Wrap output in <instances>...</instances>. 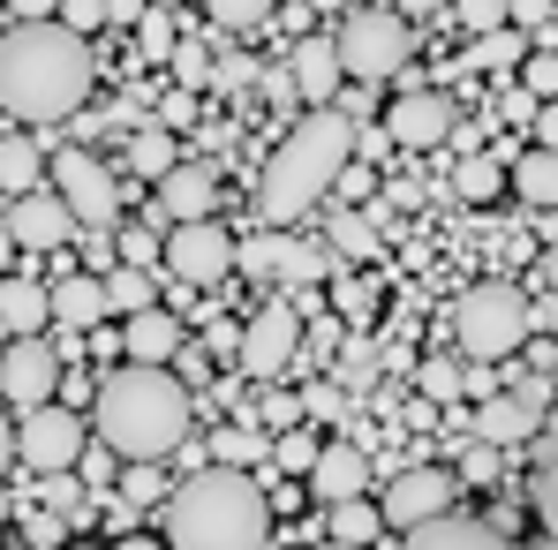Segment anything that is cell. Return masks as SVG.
<instances>
[{"instance_id":"74e56055","label":"cell","mask_w":558,"mask_h":550,"mask_svg":"<svg viewBox=\"0 0 558 550\" xmlns=\"http://www.w3.org/2000/svg\"><path fill=\"white\" fill-rule=\"evenodd\" d=\"M204 8H211L219 30H257V23L272 15V0H204Z\"/></svg>"},{"instance_id":"7a4b0ae2","label":"cell","mask_w":558,"mask_h":550,"mask_svg":"<svg viewBox=\"0 0 558 550\" xmlns=\"http://www.w3.org/2000/svg\"><path fill=\"white\" fill-rule=\"evenodd\" d=\"M189 415H196V400H189V384L174 369L129 363V369H113V377L98 384V445L113 460L159 467V460L189 438Z\"/></svg>"},{"instance_id":"f907efd6","label":"cell","mask_w":558,"mask_h":550,"mask_svg":"<svg viewBox=\"0 0 558 550\" xmlns=\"http://www.w3.org/2000/svg\"><path fill=\"white\" fill-rule=\"evenodd\" d=\"M174 76H182L189 91H196V84H211V61H204V46H174Z\"/></svg>"},{"instance_id":"f35d334b","label":"cell","mask_w":558,"mask_h":550,"mask_svg":"<svg viewBox=\"0 0 558 550\" xmlns=\"http://www.w3.org/2000/svg\"><path fill=\"white\" fill-rule=\"evenodd\" d=\"M498 188H506L498 159H468V167H461V196H468V204H490Z\"/></svg>"},{"instance_id":"ee69618b","label":"cell","mask_w":558,"mask_h":550,"mask_svg":"<svg viewBox=\"0 0 558 550\" xmlns=\"http://www.w3.org/2000/svg\"><path fill=\"white\" fill-rule=\"evenodd\" d=\"M302 415H317V423H348V392H340V384H310V392H302Z\"/></svg>"},{"instance_id":"44dd1931","label":"cell","mask_w":558,"mask_h":550,"mask_svg":"<svg viewBox=\"0 0 558 550\" xmlns=\"http://www.w3.org/2000/svg\"><path fill=\"white\" fill-rule=\"evenodd\" d=\"M46 325H53L46 286H38V279H0V332H8V340H38Z\"/></svg>"},{"instance_id":"7402d4cb","label":"cell","mask_w":558,"mask_h":550,"mask_svg":"<svg viewBox=\"0 0 558 550\" xmlns=\"http://www.w3.org/2000/svg\"><path fill=\"white\" fill-rule=\"evenodd\" d=\"M400 550H513L498 528H483V521H461V513H446V521H423L415 536Z\"/></svg>"},{"instance_id":"91938a15","label":"cell","mask_w":558,"mask_h":550,"mask_svg":"<svg viewBox=\"0 0 558 550\" xmlns=\"http://www.w3.org/2000/svg\"><path fill=\"white\" fill-rule=\"evenodd\" d=\"M144 8H167V15H174V8H182V0H144Z\"/></svg>"},{"instance_id":"9a60e30c","label":"cell","mask_w":558,"mask_h":550,"mask_svg":"<svg viewBox=\"0 0 558 550\" xmlns=\"http://www.w3.org/2000/svg\"><path fill=\"white\" fill-rule=\"evenodd\" d=\"M8 242L15 249H69V234H76V219H69V204L53 196V188H31V196H8Z\"/></svg>"},{"instance_id":"836d02e7","label":"cell","mask_w":558,"mask_h":550,"mask_svg":"<svg viewBox=\"0 0 558 550\" xmlns=\"http://www.w3.org/2000/svg\"><path fill=\"white\" fill-rule=\"evenodd\" d=\"M136 46H144L151 61H167V53L182 46V30H174V15H167V8H144V15H136Z\"/></svg>"},{"instance_id":"7dc6e473","label":"cell","mask_w":558,"mask_h":550,"mask_svg":"<svg viewBox=\"0 0 558 550\" xmlns=\"http://www.w3.org/2000/svg\"><path fill=\"white\" fill-rule=\"evenodd\" d=\"M38 498H46L53 513H76V505H84V490H76V475H38Z\"/></svg>"},{"instance_id":"3957f363","label":"cell","mask_w":558,"mask_h":550,"mask_svg":"<svg viewBox=\"0 0 558 550\" xmlns=\"http://www.w3.org/2000/svg\"><path fill=\"white\" fill-rule=\"evenodd\" d=\"M167 543L174 550H265L272 505L242 467H204L167 498Z\"/></svg>"},{"instance_id":"ba28073f","label":"cell","mask_w":558,"mask_h":550,"mask_svg":"<svg viewBox=\"0 0 558 550\" xmlns=\"http://www.w3.org/2000/svg\"><path fill=\"white\" fill-rule=\"evenodd\" d=\"M234 347H242V369H250L257 384H279V377L294 369V355H302V309H294V302L257 309V317H250V332H242Z\"/></svg>"},{"instance_id":"7bdbcfd3","label":"cell","mask_w":558,"mask_h":550,"mask_svg":"<svg viewBox=\"0 0 558 550\" xmlns=\"http://www.w3.org/2000/svg\"><path fill=\"white\" fill-rule=\"evenodd\" d=\"M53 23H61V30H76V38H92L98 23H106V0H61V8H53Z\"/></svg>"},{"instance_id":"d6986e66","label":"cell","mask_w":558,"mask_h":550,"mask_svg":"<svg viewBox=\"0 0 558 550\" xmlns=\"http://www.w3.org/2000/svg\"><path fill=\"white\" fill-rule=\"evenodd\" d=\"M529 430H544V423H536V415H529V407H521L513 392H490V400H483V407L468 415V430H461V438L490 445V453H506V445H521Z\"/></svg>"},{"instance_id":"5bb4252c","label":"cell","mask_w":558,"mask_h":550,"mask_svg":"<svg viewBox=\"0 0 558 550\" xmlns=\"http://www.w3.org/2000/svg\"><path fill=\"white\" fill-rule=\"evenodd\" d=\"M219 211V174L204 159H182L159 174V196H151V227H189V219H211Z\"/></svg>"},{"instance_id":"7c38bea8","label":"cell","mask_w":558,"mask_h":550,"mask_svg":"<svg viewBox=\"0 0 558 550\" xmlns=\"http://www.w3.org/2000/svg\"><path fill=\"white\" fill-rule=\"evenodd\" d=\"M0 392L15 400V407H46L53 392H61V355H53V340L38 332V340H8L0 347Z\"/></svg>"},{"instance_id":"4dcf8cb0","label":"cell","mask_w":558,"mask_h":550,"mask_svg":"<svg viewBox=\"0 0 558 550\" xmlns=\"http://www.w3.org/2000/svg\"><path fill=\"white\" fill-rule=\"evenodd\" d=\"M513 196H529L536 211H551V196H558V159L544 151V144H536V151L513 167Z\"/></svg>"},{"instance_id":"2e32d148","label":"cell","mask_w":558,"mask_h":550,"mask_svg":"<svg viewBox=\"0 0 558 550\" xmlns=\"http://www.w3.org/2000/svg\"><path fill=\"white\" fill-rule=\"evenodd\" d=\"M310 490L325 498V505H340V498H363L371 490V453L363 445H317V460H310Z\"/></svg>"},{"instance_id":"11a10c76","label":"cell","mask_w":558,"mask_h":550,"mask_svg":"<svg viewBox=\"0 0 558 550\" xmlns=\"http://www.w3.org/2000/svg\"><path fill=\"white\" fill-rule=\"evenodd\" d=\"M8 460H15V423L0 415V467H8Z\"/></svg>"},{"instance_id":"5b68a950","label":"cell","mask_w":558,"mask_h":550,"mask_svg":"<svg viewBox=\"0 0 558 550\" xmlns=\"http://www.w3.org/2000/svg\"><path fill=\"white\" fill-rule=\"evenodd\" d=\"M453 332H461V355H475V363L513 355L529 340V294L513 279H475L453 302Z\"/></svg>"},{"instance_id":"603a6c76","label":"cell","mask_w":558,"mask_h":550,"mask_svg":"<svg viewBox=\"0 0 558 550\" xmlns=\"http://www.w3.org/2000/svg\"><path fill=\"white\" fill-rule=\"evenodd\" d=\"M265 272H279L287 286H317V279H332V257H325V242H265Z\"/></svg>"},{"instance_id":"d6a6232c","label":"cell","mask_w":558,"mask_h":550,"mask_svg":"<svg viewBox=\"0 0 558 550\" xmlns=\"http://www.w3.org/2000/svg\"><path fill=\"white\" fill-rule=\"evenodd\" d=\"M377 369H385V363H377L371 340H348V355H340V369H332V377H340V392H371Z\"/></svg>"},{"instance_id":"8992f818","label":"cell","mask_w":558,"mask_h":550,"mask_svg":"<svg viewBox=\"0 0 558 550\" xmlns=\"http://www.w3.org/2000/svg\"><path fill=\"white\" fill-rule=\"evenodd\" d=\"M340 53V76H363V84H385L392 69H408V23L392 8H355L332 38Z\"/></svg>"},{"instance_id":"1f68e13d","label":"cell","mask_w":558,"mask_h":550,"mask_svg":"<svg viewBox=\"0 0 558 550\" xmlns=\"http://www.w3.org/2000/svg\"><path fill=\"white\" fill-rule=\"evenodd\" d=\"M529 46H521V30H483V38H468V69H513Z\"/></svg>"},{"instance_id":"681fc988","label":"cell","mask_w":558,"mask_h":550,"mask_svg":"<svg viewBox=\"0 0 558 550\" xmlns=\"http://www.w3.org/2000/svg\"><path fill=\"white\" fill-rule=\"evenodd\" d=\"M76 467H84V482H98V490H113V467H121V460L106 453V445H84V453H76Z\"/></svg>"},{"instance_id":"4fadbf2b","label":"cell","mask_w":558,"mask_h":550,"mask_svg":"<svg viewBox=\"0 0 558 550\" xmlns=\"http://www.w3.org/2000/svg\"><path fill=\"white\" fill-rule=\"evenodd\" d=\"M453 129H461V113H453L446 91H408V98L385 106V136H392L400 151H438Z\"/></svg>"},{"instance_id":"83f0119b","label":"cell","mask_w":558,"mask_h":550,"mask_svg":"<svg viewBox=\"0 0 558 550\" xmlns=\"http://www.w3.org/2000/svg\"><path fill=\"white\" fill-rule=\"evenodd\" d=\"M129 167H136L144 182H159L167 167H182V144H174V129H159V121H144V129L129 136Z\"/></svg>"},{"instance_id":"ab89813d","label":"cell","mask_w":558,"mask_h":550,"mask_svg":"<svg viewBox=\"0 0 558 550\" xmlns=\"http://www.w3.org/2000/svg\"><path fill=\"white\" fill-rule=\"evenodd\" d=\"M453 482H475V490H490V482H498V453L468 438V445H461V467H453Z\"/></svg>"},{"instance_id":"4316f807","label":"cell","mask_w":558,"mask_h":550,"mask_svg":"<svg viewBox=\"0 0 558 550\" xmlns=\"http://www.w3.org/2000/svg\"><path fill=\"white\" fill-rule=\"evenodd\" d=\"M408 377H415L423 407H453V400L468 392V363H461V355H430V363H415Z\"/></svg>"},{"instance_id":"f546056e","label":"cell","mask_w":558,"mask_h":550,"mask_svg":"<svg viewBox=\"0 0 558 550\" xmlns=\"http://www.w3.org/2000/svg\"><path fill=\"white\" fill-rule=\"evenodd\" d=\"M106 286V309H121V317H136V309H159V286L151 272H136V265H113V272L98 279Z\"/></svg>"},{"instance_id":"f1b7e54d","label":"cell","mask_w":558,"mask_h":550,"mask_svg":"<svg viewBox=\"0 0 558 550\" xmlns=\"http://www.w3.org/2000/svg\"><path fill=\"white\" fill-rule=\"evenodd\" d=\"M38 182H46L38 144H31V136H0V188H8V196H31Z\"/></svg>"},{"instance_id":"e575fe53","label":"cell","mask_w":558,"mask_h":550,"mask_svg":"<svg viewBox=\"0 0 558 550\" xmlns=\"http://www.w3.org/2000/svg\"><path fill=\"white\" fill-rule=\"evenodd\" d=\"M250 423H257L265 438H279V430H294V423H302V400H294V392H279V384H265V400H257V415H250Z\"/></svg>"},{"instance_id":"8d00e7d4","label":"cell","mask_w":558,"mask_h":550,"mask_svg":"<svg viewBox=\"0 0 558 550\" xmlns=\"http://www.w3.org/2000/svg\"><path fill=\"white\" fill-rule=\"evenodd\" d=\"M446 15H461L468 38H483V30H506V0H446Z\"/></svg>"},{"instance_id":"30bf717a","label":"cell","mask_w":558,"mask_h":550,"mask_svg":"<svg viewBox=\"0 0 558 550\" xmlns=\"http://www.w3.org/2000/svg\"><path fill=\"white\" fill-rule=\"evenodd\" d=\"M167 272L189 279V286H211V279L234 272V234L219 219H189V227H167Z\"/></svg>"},{"instance_id":"b9f144b4","label":"cell","mask_w":558,"mask_h":550,"mask_svg":"<svg viewBox=\"0 0 558 550\" xmlns=\"http://www.w3.org/2000/svg\"><path fill=\"white\" fill-rule=\"evenodd\" d=\"M121 498H129V505H159V498H167V482H159V467H144V460H129V475H121Z\"/></svg>"},{"instance_id":"f5cc1de1","label":"cell","mask_w":558,"mask_h":550,"mask_svg":"<svg viewBox=\"0 0 558 550\" xmlns=\"http://www.w3.org/2000/svg\"><path fill=\"white\" fill-rule=\"evenodd\" d=\"M8 8H15V23H53L61 0H8Z\"/></svg>"},{"instance_id":"60d3db41","label":"cell","mask_w":558,"mask_h":550,"mask_svg":"<svg viewBox=\"0 0 558 550\" xmlns=\"http://www.w3.org/2000/svg\"><path fill=\"white\" fill-rule=\"evenodd\" d=\"M332 302H340L348 325H363V317L377 309V286H371V279H332Z\"/></svg>"},{"instance_id":"cb8c5ba5","label":"cell","mask_w":558,"mask_h":550,"mask_svg":"<svg viewBox=\"0 0 558 550\" xmlns=\"http://www.w3.org/2000/svg\"><path fill=\"white\" fill-rule=\"evenodd\" d=\"M325 249H340L348 265H371L377 257V219L363 211V204H340V211L325 219Z\"/></svg>"},{"instance_id":"f6af8a7d","label":"cell","mask_w":558,"mask_h":550,"mask_svg":"<svg viewBox=\"0 0 558 550\" xmlns=\"http://www.w3.org/2000/svg\"><path fill=\"white\" fill-rule=\"evenodd\" d=\"M506 30H536V38H551V0H506Z\"/></svg>"},{"instance_id":"e0dca14e","label":"cell","mask_w":558,"mask_h":550,"mask_svg":"<svg viewBox=\"0 0 558 550\" xmlns=\"http://www.w3.org/2000/svg\"><path fill=\"white\" fill-rule=\"evenodd\" d=\"M287 84H294V98H310L317 113L340 98V53H332V38H302L294 53H287Z\"/></svg>"},{"instance_id":"bcb514c9","label":"cell","mask_w":558,"mask_h":550,"mask_svg":"<svg viewBox=\"0 0 558 550\" xmlns=\"http://www.w3.org/2000/svg\"><path fill=\"white\" fill-rule=\"evenodd\" d=\"M113 249H121V265H136V272H144V265L159 257V234H151V227H121V242H113Z\"/></svg>"},{"instance_id":"c3c4849f","label":"cell","mask_w":558,"mask_h":550,"mask_svg":"<svg viewBox=\"0 0 558 550\" xmlns=\"http://www.w3.org/2000/svg\"><path fill=\"white\" fill-rule=\"evenodd\" d=\"M211 84H219V91H242V84H257V61L227 53V61H211Z\"/></svg>"},{"instance_id":"6125c7cd","label":"cell","mask_w":558,"mask_h":550,"mask_svg":"<svg viewBox=\"0 0 558 550\" xmlns=\"http://www.w3.org/2000/svg\"><path fill=\"white\" fill-rule=\"evenodd\" d=\"M76 550H92V543H76Z\"/></svg>"},{"instance_id":"6da1fadb","label":"cell","mask_w":558,"mask_h":550,"mask_svg":"<svg viewBox=\"0 0 558 550\" xmlns=\"http://www.w3.org/2000/svg\"><path fill=\"white\" fill-rule=\"evenodd\" d=\"M92 46L61 23L0 30V113L15 121H69L92 98Z\"/></svg>"},{"instance_id":"ffe728a7","label":"cell","mask_w":558,"mask_h":550,"mask_svg":"<svg viewBox=\"0 0 558 550\" xmlns=\"http://www.w3.org/2000/svg\"><path fill=\"white\" fill-rule=\"evenodd\" d=\"M46 309H53V325H69V332H92L98 317H106V286H98V272L53 279V286H46Z\"/></svg>"},{"instance_id":"8fae6325","label":"cell","mask_w":558,"mask_h":550,"mask_svg":"<svg viewBox=\"0 0 558 550\" xmlns=\"http://www.w3.org/2000/svg\"><path fill=\"white\" fill-rule=\"evenodd\" d=\"M53 196L69 204L76 227H113V211H121V188H113V174L98 167L92 151H61L53 159Z\"/></svg>"},{"instance_id":"816d5d0a","label":"cell","mask_w":558,"mask_h":550,"mask_svg":"<svg viewBox=\"0 0 558 550\" xmlns=\"http://www.w3.org/2000/svg\"><path fill=\"white\" fill-rule=\"evenodd\" d=\"M529 91H536V98H551V91H558V61H551V46H544V53L529 61Z\"/></svg>"},{"instance_id":"52a82bcc","label":"cell","mask_w":558,"mask_h":550,"mask_svg":"<svg viewBox=\"0 0 558 550\" xmlns=\"http://www.w3.org/2000/svg\"><path fill=\"white\" fill-rule=\"evenodd\" d=\"M92 445V430L69 415V407H23V423H15V460H31L38 475H76V453Z\"/></svg>"},{"instance_id":"9c48e42d","label":"cell","mask_w":558,"mask_h":550,"mask_svg":"<svg viewBox=\"0 0 558 550\" xmlns=\"http://www.w3.org/2000/svg\"><path fill=\"white\" fill-rule=\"evenodd\" d=\"M453 490H461V482H453L446 467H400V482L377 498V521L400 528V536H415L423 521H446V513H453Z\"/></svg>"},{"instance_id":"680465c9","label":"cell","mask_w":558,"mask_h":550,"mask_svg":"<svg viewBox=\"0 0 558 550\" xmlns=\"http://www.w3.org/2000/svg\"><path fill=\"white\" fill-rule=\"evenodd\" d=\"M8 257H15V242H8V219H0V265H8Z\"/></svg>"},{"instance_id":"ac0fdd59","label":"cell","mask_w":558,"mask_h":550,"mask_svg":"<svg viewBox=\"0 0 558 550\" xmlns=\"http://www.w3.org/2000/svg\"><path fill=\"white\" fill-rule=\"evenodd\" d=\"M121 355L144 369H167L182 355V325H174V309H136L129 325H121Z\"/></svg>"},{"instance_id":"6f0895ef","label":"cell","mask_w":558,"mask_h":550,"mask_svg":"<svg viewBox=\"0 0 558 550\" xmlns=\"http://www.w3.org/2000/svg\"><path fill=\"white\" fill-rule=\"evenodd\" d=\"M400 8H408V15H438L446 0H400Z\"/></svg>"},{"instance_id":"484cf974","label":"cell","mask_w":558,"mask_h":550,"mask_svg":"<svg viewBox=\"0 0 558 550\" xmlns=\"http://www.w3.org/2000/svg\"><path fill=\"white\" fill-rule=\"evenodd\" d=\"M332 513V536L325 543H348V550H371L385 536V521H377V498H340V505H325Z\"/></svg>"},{"instance_id":"94428289","label":"cell","mask_w":558,"mask_h":550,"mask_svg":"<svg viewBox=\"0 0 558 550\" xmlns=\"http://www.w3.org/2000/svg\"><path fill=\"white\" fill-rule=\"evenodd\" d=\"M317 550H348V543H317Z\"/></svg>"},{"instance_id":"db71d44e","label":"cell","mask_w":558,"mask_h":550,"mask_svg":"<svg viewBox=\"0 0 558 550\" xmlns=\"http://www.w3.org/2000/svg\"><path fill=\"white\" fill-rule=\"evenodd\" d=\"M144 15V0H106V23H136Z\"/></svg>"},{"instance_id":"d590c367","label":"cell","mask_w":558,"mask_h":550,"mask_svg":"<svg viewBox=\"0 0 558 550\" xmlns=\"http://www.w3.org/2000/svg\"><path fill=\"white\" fill-rule=\"evenodd\" d=\"M317 445H325V438H310V430L294 423V430H279V438H272V460L287 467V475H310V460H317Z\"/></svg>"},{"instance_id":"d4e9b609","label":"cell","mask_w":558,"mask_h":550,"mask_svg":"<svg viewBox=\"0 0 558 550\" xmlns=\"http://www.w3.org/2000/svg\"><path fill=\"white\" fill-rule=\"evenodd\" d=\"M265 453H272V438H265L250 415H242V423H227V430H211V467H242V475H250Z\"/></svg>"},{"instance_id":"9f6ffc18","label":"cell","mask_w":558,"mask_h":550,"mask_svg":"<svg viewBox=\"0 0 558 550\" xmlns=\"http://www.w3.org/2000/svg\"><path fill=\"white\" fill-rule=\"evenodd\" d=\"M113 550H167V543H159V536H121Z\"/></svg>"},{"instance_id":"277c9868","label":"cell","mask_w":558,"mask_h":550,"mask_svg":"<svg viewBox=\"0 0 558 550\" xmlns=\"http://www.w3.org/2000/svg\"><path fill=\"white\" fill-rule=\"evenodd\" d=\"M355 159V121L348 113H310L302 129H287V144H279L272 159H265V182H257V211L287 227V219H302L325 188L340 182V167Z\"/></svg>"}]
</instances>
